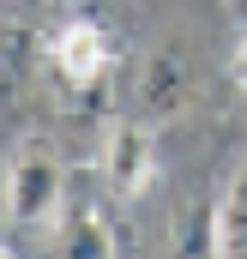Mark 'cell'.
Listing matches in <instances>:
<instances>
[{
  "instance_id": "6da1fadb",
  "label": "cell",
  "mask_w": 247,
  "mask_h": 259,
  "mask_svg": "<svg viewBox=\"0 0 247 259\" xmlns=\"http://www.w3.org/2000/svg\"><path fill=\"white\" fill-rule=\"evenodd\" d=\"M66 205V169L49 145H24L6 163V229H55Z\"/></svg>"
},
{
  "instance_id": "7a4b0ae2",
  "label": "cell",
  "mask_w": 247,
  "mask_h": 259,
  "mask_svg": "<svg viewBox=\"0 0 247 259\" xmlns=\"http://www.w3.org/2000/svg\"><path fill=\"white\" fill-rule=\"evenodd\" d=\"M115 61H121V49H115V36H109L97 18H66L61 30L49 36V72L61 78L66 91H97V84H109V78H115Z\"/></svg>"
},
{
  "instance_id": "3957f363",
  "label": "cell",
  "mask_w": 247,
  "mask_h": 259,
  "mask_svg": "<svg viewBox=\"0 0 247 259\" xmlns=\"http://www.w3.org/2000/svg\"><path fill=\"white\" fill-rule=\"evenodd\" d=\"M103 181L121 199L151 193V181H157V139H151V127L127 121V127L109 133V145H103Z\"/></svg>"
},
{
  "instance_id": "277c9868",
  "label": "cell",
  "mask_w": 247,
  "mask_h": 259,
  "mask_svg": "<svg viewBox=\"0 0 247 259\" xmlns=\"http://www.w3.org/2000/svg\"><path fill=\"white\" fill-rule=\"evenodd\" d=\"M139 109L151 115V121H175L187 109V66L181 55H151V61L139 66Z\"/></svg>"
},
{
  "instance_id": "5b68a950",
  "label": "cell",
  "mask_w": 247,
  "mask_h": 259,
  "mask_svg": "<svg viewBox=\"0 0 247 259\" xmlns=\"http://www.w3.org/2000/svg\"><path fill=\"white\" fill-rule=\"evenodd\" d=\"M55 259H115L109 217H103L97 205H72V211H66L61 241H55Z\"/></svg>"
},
{
  "instance_id": "8992f818",
  "label": "cell",
  "mask_w": 247,
  "mask_h": 259,
  "mask_svg": "<svg viewBox=\"0 0 247 259\" xmlns=\"http://www.w3.org/2000/svg\"><path fill=\"white\" fill-rule=\"evenodd\" d=\"M217 259H247V163L217 199Z\"/></svg>"
},
{
  "instance_id": "52a82bcc",
  "label": "cell",
  "mask_w": 247,
  "mask_h": 259,
  "mask_svg": "<svg viewBox=\"0 0 247 259\" xmlns=\"http://www.w3.org/2000/svg\"><path fill=\"white\" fill-rule=\"evenodd\" d=\"M175 259H217V205H193L175 223Z\"/></svg>"
},
{
  "instance_id": "ba28073f",
  "label": "cell",
  "mask_w": 247,
  "mask_h": 259,
  "mask_svg": "<svg viewBox=\"0 0 247 259\" xmlns=\"http://www.w3.org/2000/svg\"><path fill=\"white\" fill-rule=\"evenodd\" d=\"M229 78H235V91L247 97V36H241V49H235V61H229Z\"/></svg>"
},
{
  "instance_id": "9c48e42d",
  "label": "cell",
  "mask_w": 247,
  "mask_h": 259,
  "mask_svg": "<svg viewBox=\"0 0 247 259\" xmlns=\"http://www.w3.org/2000/svg\"><path fill=\"white\" fill-rule=\"evenodd\" d=\"M229 12H235V18H241V24H247V0H229Z\"/></svg>"
},
{
  "instance_id": "30bf717a",
  "label": "cell",
  "mask_w": 247,
  "mask_h": 259,
  "mask_svg": "<svg viewBox=\"0 0 247 259\" xmlns=\"http://www.w3.org/2000/svg\"><path fill=\"white\" fill-rule=\"evenodd\" d=\"M0 259H18V253H12V247H6V253H0Z\"/></svg>"
}]
</instances>
